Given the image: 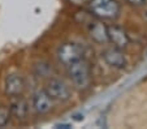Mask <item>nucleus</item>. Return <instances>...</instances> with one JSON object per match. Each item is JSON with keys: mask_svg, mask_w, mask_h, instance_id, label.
<instances>
[{"mask_svg": "<svg viewBox=\"0 0 147 129\" xmlns=\"http://www.w3.org/2000/svg\"><path fill=\"white\" fill-rule=\"evenodd\" d=\"M68 74L73 86L77 90H86L91 84V69L89 63L81 59L73 64L68 65Z\"/></svg>", "mask_w": 147, "mask_h": 129, "instance_id": "f257e3e1", "label": "nucleus"}, {"mask_svg": "<svg viewBox=\"0 0 147 129\" xmlns=\"http://www.w3.org/2000/svg\"><path fill=\"white\" fill-rule=\"evenodd\" d=\"M89 11L100 20H113L120 13L116 0H89Z\"/></svg>", "mask_w": 147, "mask_h": 129, "instance_id": "f03ea898", "label": "nucleus"}, {"mask_svg": "<svg viewBox=\"0 0 147 129\" xmlns=\"http://www.w3.org/2000/svg\"><path fill=\"white\" fill-rule=\"evenodd\" d=\"M56 56H57L59 63L68 67V65L83 59V48L74 42H67L59 47Z\"/></svg>", "mask_w": 147, "mask_h": 129, "instance_id": "7ed1b4c3", "label": "nucleus"}, {"mask_svg": "<svg viewBox=\"0 0 147 129\" xmlns=\"http://www.w3.org/2000/svg\"><path fill=\"white\" fill-rule=\"evenodd\" d=\"M45 90L55 102H67L70 98V87L64 80L51 78L46 85Z\"/></svg>", "mask_w": 147, "mask_h": 129, "instance_id": "20e7f679", "label": "nucleus"}, {"mask_svg": "<svg viewBox=\"0 0 147 129\" xmlns=\"http://www.w3.org/2000/svg\"><path fill=\"white\" fill-rule=\"evenodd\" d=\"M31 106H33V109L35 111V113H38V115H47L48 112H51V109L53 107V101L46 93V90L38 89L33 94Z\"/></svg>", "mask_w": 147, "mask_h": 129, "instance_id": "39448f33", "label": "nucleus"}, {"mask_svg": "<svg viewBox=\"0 0 147 129\" xmlns=\"http://www.w3.org/2000/svg\"><path fill=\"white\" fill-rule=\"evenodd\" d=\"M25 90V80L18 73H11L5 77L4 81V91L9 97H18Z\"/></svg>", "mask_w": 147, "mask_h": 129, "instance_id": "423d86ee", "label": "nucleus"}, {"mask_svg": "<svg viewBox=\"0 0 147 129\" xmlns=\"http://www.w3.org/2000/svg\"><path fill=\"white\" fill-rule=\"evenodd\" d=\"M103 59L109 67L116 68V69H122V68L126 67V57H125L124 52L121 51V48L119 47H109L106 48L102 53Z\"/></svg>", "mask_w": 147, "mask_h": 129, "instance_id": "0eeeda50", "label": "nucleus"}, {"mask_svg": "<svg viewBox=\"0 0 147 129\" xmlns=\"http://www.w3.org/2000/svg\"><path fill=\"white\" fill-rule=\"evenodd\" d=\"M11 116L17 120H24L28 118L29 112H30V104L22 97H14V99L12 101L11 106L8 107Z\"/></svg>", "mask_w": 147, "mask_h": 129, "instance_id": "6e6552de", "label": "nucleus"}, {"mask_svg": "<svg viewBox=\"0 0 147 129\" xmlns=\"http://www.w3.org/2000/svg\"><path fill=\"white\" fill-rule=\"evenodd\" d=\"M108 42L113 43L115 47L125 48L129 45V36L119 26H107Z\"/></svg>", "mask_w": 147, "mask_h": 129, "instance_id": "1a4fd4ad", "label": "nucleus"}, {"mask_svg": "<svg viewBox=\"0 0 147 129\" xmlns=\"http://www.w3.org/2000/svg\"><path fill=\"white\" fill-rule=\"evenodd\" d=\"M89 29V34L91 36V39L95 41L96 43H107L108 42V34H107V26L103 25L100 21H91L87 26Z\"/></svg>", "mask_w": 147, "mask_h": 129, "instance_id": "9d476101", "label": "nucleus"}, {"mask_svg": "<svg viewBox=\"0 0 147 129\" xmlns=\"http://www.w3.org/2000/svg\"><path fill=\"white\" fill-rule=\"evenodd\" d=\"M34 72L38 77H46V76H50V73L52 72V68L48 63H38L34 68Z\"/></svg>", "mask_w": 147, "mask_h": 129, "instance_id": "9b49d317", "label": "nucleus"}, {"mask_svg": "<svg viewBox=\"0 0 147 129\" xmlns=\"http://www.w3.org/2000/svg\"><path fill=\"white\" fill-rule=\"evenodd\" d=\"M11 112H9V108L7 107H0V128L5 126L11 120Z\"/></svg>", "mask_w": 147, "mask_h": 129, "instance_id": "f8f14e48", "label": "nucleus"}, {"mask_svg": "<svg viewBox=\"0 0 147 129\" xmlns=\"http://www.w3.org/2000/svg\"><path fill=\"white\" fill-rule=\"evenodd\" d=\"M55 128L69 129V128H72V124H69V123H59V124H56V125H55Z\"/></svg>", "mask_w": 147, "mask_h": 129, "instance_id": "ddd939ff", "label": "nucleus"}, {"mask_svg": "<svg viewBox=\"0 0 147 129\" xmlns=\"http://www.w3.org/2000/svg\"><path fill=\"white\" fill-rule=\"evenodd\" d=\"M125 1L131 4V5H141V4L144 3V0H125Z\"/></svg>", "mask_w": 147, "mask_h": 129, "instance_id": "4468645a", "label": "nucleus"}, {"mask_svg": "<svg viewBox=\"0 0 147 129\" xmlns=\"http://www.w3.org/2000/svg\"><path fill=\"white\" fill-rule=\"evenodd\" d=\"M72 4H74V5H82V4L87 3L89 0H69Z\"/></svg>", "mask_w": 147, "mask_h": 129, "instance_id": "2eb2a0df", "label": "nucleus"}, {"mask_svg": "<svg viewBox=\"0 0 147 129\" xmlns=\"http://www.w3.org/2000/svg\"><path fill=\"white\" fill-rule=\"evenodd\" d=\"M72 119L73 120H76V121H81V120H83V115L82 113H73Z\"/></svg>", "mask_w": 147, "mask_h": 129, "instance_id": "dca6fc26", "label": "nucleus"}, {"mask_svg": "<svg viewBox=\"0 0 147 129\" xmlns=\"http://www.w3.org/2000/svg\"><path fill=\"white\" fill-rule=\"evenodd\" d=\"M146 56H147V52H146Z\"/></svg>", "mask_w": 147, "mask_h": 129, "instance_id": "f3484780", "label": "nucleus"}]
</instances>
